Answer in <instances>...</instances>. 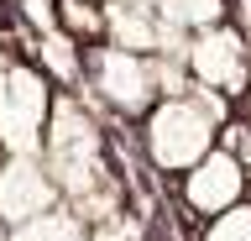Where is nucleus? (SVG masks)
Returning a JSON list of instances; mask_svg holds the SVG:
<instances>
[{"label": "nucleus", "mask_w": 251, "mask_h": 241, "mask_svg": "<svg viewBox=\"0 0 251 241\" xmlns=\"http://www.w3.org/2000/svg\"><path fill=\"white\" fill-rule=\"evenodd\" d=\"M84 84H89L115 115H126V121H141V115L162 100L157 95V58L110 48V42L84 58Z\"/></svg>", "instance_id": "3"}, {"label": "nucleus", "mask_w": 251, "mask_h": 241, "mask_svg": "<svg viewBox=\"0 0 251 241\" xmlns=\"http://www.w3.org/2000/svg\"><path fill=\"white\" fill-rule=\"evenodd\" d=\"M183 68H188V84L194 89L220 95V100H235V95L251 89V48H246V37L235 32L230 21L188 37L183 42Z\"/></svg>", "instance_id": "4"}, {"label": "nucleus", "mask_w": 251, "mask_h": 241, "mask_svg": "<svg viewBox=\"0 0 251 241\" xmlns=\"http://www.w3.org/2000/svg\"><path fill=\"white\" fill-rule=\"evenodd\" d=\"M5 241H89V225L78 220L68 205H58V210H47V215H37L26 225H11Z\"/></svg>", "instance_id": "8"}, {"label": "nucleus", "mask_w": 251, "mask_h": 241, "mask_svg": "<svg viewBox=\"0 0 251 241\" xmlns=\"http://www.w3.org/2000/svg\"><path fill=\"white\" fill-rule=\"evenodd\" d=\"M199 241H251V199H241L235 210H225L215 220H204Z\"/></svg>", "instance_id": "10"}, {"label": "nucleus", "mask_w": 251, "mask_h": 241, "mask_svg": "<svg viewBox=\"0 0 251 241\" xmlns=\"http://www.w3.org/2000/svg\"><path fill=\"white\" fill-rule=\"evenodd\" d=\"M230 16V0H157V21L168 32H209Z\"/></svg>", "instance_id": "7"}, {"label": "nucleus", "mask_w": 251, "mask_h": 241, "mask_svg": "<svg viewBox=\"0 0 251 241\" xmlns=\"http://www.w3.org/2000/svg\"><path fill=\"white\" fill-rule=\"evenodd\" d=\"M89 241H147V236H141V225L131 215H115L105 225H89Z\"/></svg>", "instance_id": "11"}, {"label": "nucleus", "mask_w": 251, "mask_h": 241, "mask_svg": "<svg viewBox=\"0 0 251 241\" xmlns=\"http://www.w3.org/2000/svg\"><path fill=\"white\" fill-rule=\"evenodd\" d=\"M47 115H52L47 74L31 63H11L0 74V152L5 158H42Z\"/></svg>", "instance_id": "2"}, {"label": "nucleus", "mask_w": 251, "mask_h": 241, "mask_svg": "<svg viewBox=\"0 0 251 241\" xmlns=\"http://www.w3.org/2000/svg\"><path fill=\"white\" fill-rule=\"evenodd\" d=\"M58 205L63 194L42 168V158H0V220L5 225H26Z\"/></svg>", "instance_id": "6"}, {"label": "nucleus", "mask_w": 251, "mask_h": 241, "mask_svg": "<svg viewBox=\"0 0 251 241\" xmlns=\"http://www.w3.org/2000/svg\"><path fill=\"white\" fill-rule=\"evenodd\" d=\"M52 16H58V32L74 37L78 48L84 42H105V5L100 0H58Z\"/></svg>", "instance_id": "9"}, {"label": "nucleus", "mask_w": 251, "mask_h": 241, "mask_svg": "<svg viewBox=\"0 0 251 241\" xmlns=\"http://www.w3.org/2000/svg\"><path fill=\"white\" fill-rule=\"evenodd\" d=\"M220 121H225L220 95H204V89L168 95V100H157L152 110L141 115V152H147V162H152L157 173L183 178L199 158L215 152Z\"/></svg>", "instance_id": "1"}, {"label": "nucleus", "mask_w": 251, "mask_h": 241, "mask_svg": "<svg viewBox=\"0 0 251 241\" xmlns=\"http://www.w3.org/2000/svg\"><path fill=\"white\" fill-rule=\"evenodd\" d=\"M246 184H251V168L241 158H230V152H220V147H215L209 158H199L183 173L178 199H183L188 215L215 220V215H225V210H235L241 199H246Z\"/></svg>", "instance_id": "5"}]
</instances>
